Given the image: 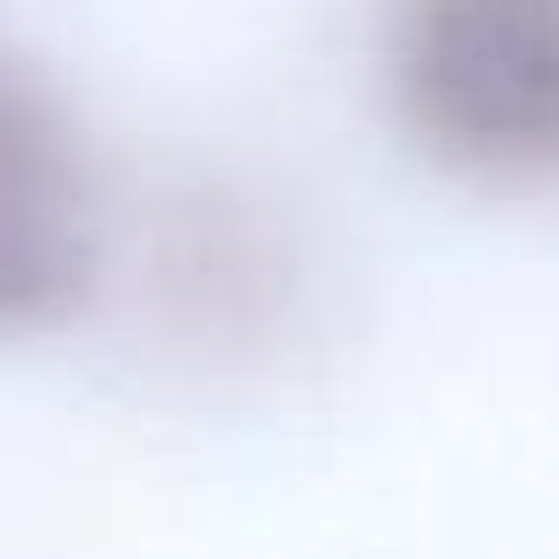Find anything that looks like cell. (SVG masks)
I'll use <instances>...</instances> for the list:
<instances>
[{
	"mask_svg": "<svg viewBox=\"0 0 559 559\" xmlns=\"http://www.w3.org/2000/svg\"><path fill=\"white\" fill-rule=\"evenodd\" d=\"M393 131L472 192H559V0H384Z\"/></svg>",
	"mask_w": 559,
	"mask_h": 559,
	"instance_id": "obj_1",
	"label": "cell"
},
{
	"mask_svg": "<svg viewBox=\"0 0 559 559\" xmlns=\"http://www.w3.org/2000/svg\"><path fill=\"white\" fill-rule=\"evenodd\" d=\"M105 280V175L70 96L0 44V341L61 332Z\"/></svg>",
	"mask_w": 559,
	"mask_h": 559,
	"instance_id": "obj_2",
	"label": "cell"
}]
</instances>
